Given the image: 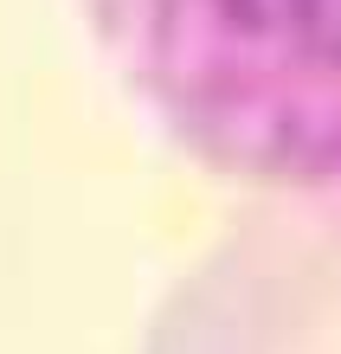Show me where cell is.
I'll use <instances>...</instances> for the list:
<instances>
[{
    "mask_svg": "<svg viewBox=\"0 0 341 354\" xmlns=\"http://www.w3.org/2000/svg\"><path fill=\"white\" fill-rule=\"evenodd\" d=\"M136 103L219 180L341 239V0H84Z\"/></svg>",
    "mask_w": 341,
    "mask_h": 354,
    "instance_id": "6da1fadb",
    "label": "cell"
},
{
    "mask_svg": "<svg viewBox=\"0 0 341 354\" xmlns=\"http://www.w3.org/2000/svg\"><path fill=\"white\" fill-rule=\"evenodd\" d=\"M142 354H341V239L251 219L174 283Z\"/></svg>",
    "mask_w": 341,
    "mask_h": 354,
    "instance_id": "7a4b0ae2",
    "label": "cell"
}]
</instances>
